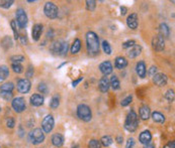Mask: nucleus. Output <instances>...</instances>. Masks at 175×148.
I'll list each match as a JSON object with an SVG mask.
<instances>
[{"instance_id": "obj_32", "label": "nucleus", "mask_w": 175, "mask_h": 148, "mask_svg": "<svg viewBox=\"0 0 175 148\" xmlns=\"http://www.w3.org/2000/svg\"><path fill=\"white\" fill-rule=\"evenodd\" d=\"M102 48H103V51L106 55H112V47H110L109 43L106 40L102 41Z\"/></svg>"}, {"instance_id": "obj_50", "label": "nucleus", "mask_w": 175, "mask_h": 148, "mask_svg": "<svg viewBox=\"0 0 175 148\" xmlns=\"http://www.w3.org/2000/svg\"><path fill=\"white\" fill-rule=\"evenodd\" d=\"M20 39H21L22 44H25V43H26V37H25L24 35H22V36L20 37Z\"/></svg>"}, {"instance_id": "obj_11", "label": "nucleus", "mask_w": 175, "mask_h": 148, "mask_svg": "<svg viewBox=\"0 0 175 148\" xmlns=\"http://www.w3.org/2000/svg\"><path fill=\"white\" fill-rule=\"evenodd\" d=\"M152 45H153L154 49L157 51H161L165 47V41L164 39L161 35H156L153 40H152Z\"/></svg>"}, {"instance_id": "obj_49", "label": "nucleus", "mask_w": 175, "mask_h": 148, "mask_svg": "<svg viewBox=\"0 0 175 148\" xmlns=\"http://www.w3.org/2000/svg\"><path fill=\"white\" fill-rule=\"evenodd\" d=\"M144 148H155V145H153V144H151V143H148V144H146Z\"/></svg>"}, {"instance_id": "obj_31", "label": "nucleus", "mask_w": 175, "mask_h": 148, "mask_svg": "<svg viewBox=\"0 0 175 148\" xmlns=\"http://www.w3.org/2000/svg\"><path fill=\"white\" fill-rule=\"evenodd\" d=\"M59 105H60V98L58 96H54L52 98L51 103H50L51 108L52 109H57L59 107Z\"/></svg>"}, {"instance_id": "obj_16", "label": "nucleus", "mask_w": 175, "mask_h": 148, "mask_svg": "<svg viewBox=\"0 0 175 148\" xmlns=\"http://www.w3.org/2000/svg\"><path fill=\"white\" fill-rule=\"evenodd\" d=\"M136 71L137 74L139 75V77L141 78H145L146 77V64L144 63V60H140L136 66Z\"/></svg>"}, {"instance_id": "obj_20", "label": "nucleus", "mask_w": 175, "mask_h": 148, "mask_svg": "<svg viewBox=\"0 0 175 148\" xmlns=\"http://www.w3.org/2000/svg\"><path fill=\"white\" fill-rule=\"evenodd\" d=\"M141 52H142V47L138 44H135L134 47H132L130 51H128V56H129V58L134 59L136 56H138Z\"/></svg>"}, {"instance_id": "obj_52", "label": "nucleus", "mask_w": 175, "mask_h": 148, "mask_svg": "<svg viewBox=\"0 0 175 148\" xmlns=\"http://www.w3.org/2000/svg\"><path fill=\"white\" fill-rule=\"evenodd\" d=\"M120 11H121V14H123V15H125V11H127V8H125V7H121V8H120Z\"/></svg>"}, {"instance_id": "obj_26", "label": "nucleus", "mask_w": 175, "mask_h": 148, "mask_svg": "<svg viewBox=\"0 0 175 148\" xmlns=\"http://www.w3.org/2000/svg\"><path fill=\"white\" fill-rule=\"evenodd\" d=\"M14 89V85L12 83H5V84H2L0 86V91L1 92H5V93H11Z\"/></svg>"}, {"instance_id": "obj_44", "label": "nucleus", "mask_w": 175, "mask_h": 148, "mask_svg": "<svg viewBox=\"0 0 175 148\" xmlns=\"http://www.w3.org/2000/svg\"><path fill=\"white\" fill-rule=\"evenodd\" d=\"M135 145V140L134 138H129L128 142H127V145H125V148H133Z\"/></svg>"}, {"instance_id": "obj_25", "label": "nucleus", "mask_w": 175, "mask_h": 148, "mask_svg": "<svg viewBox=\"0 0 175 148\" xmlns=\"http://www.w3.org/2000/svg\"><path fill=\"white\" fill-rule=\"evenodd\" d=\"M80 48H81V41L79 39H76L71 47V52L73 55L77 54V52H79V51H80Z\"/></svg>"}, {"instance_id": "obj_54", "label": "nucleus", "mask_w": 175, "mask_h": 148, "mask_svg": "<svg viewBox=\"0 0 175 148\" xmlns=\"http://www.w3.org/2000/svg\"><path fill=\"white\" fill-rule=\"evenodd\" d=\"M0 110H1V108H0Z\"/></svg>"}, {"instance_id": "obj_28", "label": "nucleus", "mask_w": 175, "mask_h": 148, "mask_svg": "<svg viewBox=\"0 0 175 148\" xmlns=\"http://www.w3.org/2000/svg\"><path fill=\"white\" fill-rule=\"evenodd\" d=\"M9 75V70L6 66H1L0 67V82L4 81V80L8 77Z\"/></svg>"}, {"instance_id": "obj_33", "label": "nucleus", "mask_w": 175, "mask_h": 148, "mask_svg": "<svg viewBox=\"0 0 175 148\" xmlns=\"http://www.w3.org/2000/svg\"><path fill=\"white\" fill-rule=\"evenodd\" d=\"M88 148H101L100 141H98V140H96V139L90 140L89 143H88Z\"/></svg>"}, {"instance_id": "obj_37", "label": "nucleus", "mask_w": 175, "mask_h": 148, "mask_svg": "<svg viewBox=\"0 0 175 148\" xmlns=\"http://www.w3.org/2000/svg\"><path fill=\"white\" fill-rule=\"evenodd\" d=\"M165 97L169 102H173L174 101V91L173 90H168L166 92Z\"/></svg>"}, {"instance_id": "obj_3", "label": "nucleus", "mask_w": 175, "mask_h": 148, "mask_svg": "<svg viewBox=\"0 0 175 148\" xmlns=\"http://www.w3.org/2000/svg\"><path fill=\"white\" fill-rule=\"evenodd\" d=\"M77 116L85 122H89L92 118V113L88 106L81 104L77 107Z\"/></svg>"}, {"instance_id": "obj_35", "label": "nucleus", "mask_w": 175, "mask_h": 148, "mask_svg": "<svg viewBox=\"0 0 175 148\" xmlns=\"http://www.w3.org/2000/svg\"><path fill=\"white\" fill-rule=\"evenodd\" d=\"M13 4L12 0H1L0 1V7H3V8H9V7Z\"/></svg>"}, {"instance_id": "obj_51", "label": "nucleus", "mask_w": 175, "mask_h": 148, "mask_svg": "<svg viewBox=\"0 0 175 148\" xmlns=\"http://www.w3.org/2000/svg\"><path fill=\"white\" fill-rule=\"evenodd\" d=\"M116 141H117V143H121V142H123V137H121V136H117Z\"/></svg>"}, {"instance_id": "obj_48", "label": "nucleus", "mask_w": 175, "mask_h": 148, "mask_svg": "<svg viewBox=\"0 0 175 148\" xmlns=\"http://www.w3.org/2000/svg\"><path fill=\"white\" fill-rule=\"evenodd\" d=\"M174 147H175V142L172 141V142H169L164 148H174Z\"/></svg>"}, {"instance_id": "obj_1", "label": "nucleus", "mask_w": 175, "mask_h": 148, "mask_svg": "<svg viewBox=\"0 0 175 148\" xmlns=\"http://www.w3.org/2000/svg\"><path fill=\"white\" fill-rule=\"evenodd\" d=\"M86 43H87V51L89 55L95 56L99 52V39L97 35L93 31H88L86 33Z\"/></svg>"}, {"instance_id": "obj_42", "label": "nucleus", "mask_w": 175, "mask_h": 148, "mask_svg": "<svg viewBox=\"0 0 175 148\" xmlns=\"http://www.w3.org/2000/svg\"><path fill=\"white\" fill-rule=\"evenodd\" d=\"M16 22H15V20H12L11 21V27H12V30H13V32H14V35H15V39H18V33H17V30H16Z\"/></svg>"}, {"instance_id": "obj_47", "label": "nucleus", "mask_w": 175, "mask_h": 148, "mask_svg": "<svg viewBox=\"0 0 175 148\" xmlns=\"http://www.w3.org/2000/svg\"><path fill=\"white\" fill-rule=\"evenodd\" d=\"M82 80H83V78L80 77L78 80H76V81H74L73 83H72V86H73V87H76V86H77V84H79V83H80V82L82 81Z\"/></svg>"}, {"instance_id": "obj_39", "label": "nucleus", "mask_w": 175, "mask_h": 148, "mask_svg": "<svg viewBox=\"0 0 175 148\" xmlns=\"http://www.w3.org/2000/svg\"><path fill=\"white\" fill-rule=\"evenodd\" d=\"M132 100H133V97L132 96H128L127 98H125L123 101H121V106H124V107H125V106L130 105L132 103Z\"/></svg>"}, {"instance_id": "obj_21", "label": "nucleus", "mask_w": 175, "mask_h": 148, "mask_svg": "<svg viewBox=\"0 0 175 148\" xmlns=\"http://www.w3.org/2000/svg\"><path fill=\"white\" fill-rule=\"evenodd\" d=\"M127 66H128V60L125 58H123V56H117V58L116 59L115 67L116 68V69H119V70L125 69Z\"/></svg>"}, {"instance_id": "obj_5", "label": "nucleus", "mask_w": 175, "mask_h": 148, "mask_svg": "<svg viewBox=\"0 0 175 148\" xmlns=\"http://www.w3.org/2000/svg\"><path fill=\"white\" fill-rule=\"evenodd\" d=\"M44 12L46 14V16L53 19V18H56L58 16L59 9L56 6V4H54L53 2H47L44 7Z\"/></svg>"}, {"instance_id": "obj_38", "label": "nucleus", "mask_w": 175, "mask_h": 148, "mask_svg": "<svg viewBox=\"0 0 175 148\" xmlns=\"http://www.w3.org/2000/svg\"><path fill=\"white\" fill-rule=\"evenodd\" d=\"M95 6H96V2L95 1H93V0H87L86 1V7H87V9L88 10H94V8H95Z\"/></svg>"}, {"instance_id": "obj_4", "label": "nucleus", "mask_w": 175, "mask_h": 148, "mask_svg": "<svg viewBox=\"0 0 175 148\" xmlns=\"http://www.w3.org/2000/svg\"><path fill=\"white\" fill-rule=\"evenodd\" d=\"M29 140L30 142L35 145L42 143L45 140V133L44 131L40 128H36L29 133Z\"/></svg>"}, {"instance_id": "obj_45", "label": "nucleus", "mask_w": 175, "mask_h": 148, "mask_svg": "<svg viewBox=\"0 0 175 148\" xmlns=\"http://www.w3.org/2000/svg\"><path fill=\"white\" fill-rule=\"evenodd\" d=\"M14 125H15V121H14V119L9 118L8 120H7V127L13 128V127H14Z\"/></svg>"}, {"instance_id": "obj_40", "label": "nucleus", "mask_w": 175, "mask_h": 148, "mask_svg": "<svg viewBox=\"0 0 175 148\" xmlns=\"http://www.w3.org/2000/svg\"><path fill=\"white\" fill-rule=\"evenodd\" d=\"M135 44H136L135 40H128V41H125V43H123V48H129V47H134Z\"/></svg>"}, {"instance_id": "obj_36", "label": "nucleus", "mask_w": 175, "mask_h": 148, "mask_svg": "<svg viewBox=\"0 0 175 148\" xmlns=\"http://www.w3.org/2000/svg\"><path fill=\"white\" fill-rule=\"evenodd\" d=\"M11 60H12V64H20L21 62L24 60V56H11Z\"/></svg>"}, {"instance_id": "obj_18", "label": "nucleus", "mask_w": 175, "mask_h": 148, "mask_svg": "<svg viewBox=\"0 0 175 148\" xmlns=\"http://www.w3.org/2000/svg\"><path fill=\"white\" fill-rule=\"evenodd\" d=\"M140 142L144 144V145H146V144L150 143L151 140H152V135L150 133V131H144L142 133L140 134Z\"/></svg>"}, {"instance_id": "obj_2", "label": "nucleus", "mask_w": 175, "mask_h": 148, "mask_svg": "<svg viewBox=\"0 0 175 148\" xmlns=\"http://www.w3.org/2000/svg\"><path fill=\"white\" fill-rule=\"evenodd\" d=\"M138 116H137L136 112L134 110L129 113V115L127 116V119H125V128L127 129L128 131L130 132H134L137 130L138 128Z\"/></svg>"}, {"instance_id": "obj_30", "label": "nucleus", "mask_w": 175, "mask_h": 148, "mask_svg": "<svg viewBox=\"0 0 175 148\" xmlns=\"http://www.w3.org/2000/svg\"><path fill=\"white\" fill-rule=\"evenodd\" d=\"M100 143H101L104 147H108L109 145H112V138L110 137V136H108V135L103 136V137H102L101 140H100Z\"/></svg>"}, {"instance_id": "obj_15", "label": "nucleus", "mask_w": 175, "mask_h": 148, "mask_svg": "<svg viewBox=\"0 0 175 148\" xmlns=\"http://www.w3.org/2000/svg\"><path fill=\"white\" fill-rule=\"evenodd\" d=\"M30 104L35 106V107H40L44 104V97L39 94H33L30 97Z\"/></svg>"}, {"instance_id": "obj_41", "label": "nucleus", "mask_w": 175, "mask_h": 148, "mask_svg": "<svg viewBox=\"0 0 175 148\" xmlns=\"http://www.w3.org/2000/svg\"><path fill=\"white\" fill-rule=\"evenodd\" d=\"M37 90L40 91L41 93H47L48 92V88H47V85L44 84V83H41L37 87Z\"/></svg>"}, {"instance_id": "obj_24", "label": "nucleus", "mask_w": 175, "mask_h": 148, "mask_svg": "<svg viewBox=\"0 0 175 148\" xmlns=\"http://www.w3.org/2000/svg\"><path fill=\"white\" fill-rule=\"evenodd\" d=\"M152 119L156 123H164L165 122V116L160 112H154L152 113Z\"/></svg>"}, {"instance_id": "obj_34", "label": "nucleus", "mask_w": 175, "mask_h": 148, "mask_svg": "<svg viewBox=\"0 0 175 148\" xmlns=\"http://www.w3.org/2000/svg\"><path fill=\"white\" fill-rule=\"evenodd\" d=\"M11 68H12L14 73H16V74H20V73H22V71H24V68H22L20 64H12Z\"/></svg>"}, {"instance_id": "obj_53", "label": "nucleus", "mask_w": 175, "mask_h": 148, "mask_svg": "<svg viewBox=\"0 0 175 148\" xmlns=\"http://www.w3.org/2000/svg\"><path fill=\"white\" fill-rule=\"evenodd\" d=\"M73 148H79V146H78V145H75V146H74Z\"/></svg>"}, {"instance_id": "obj_14", "label": "nucleus", "mask_w": 175, "mask_h": 148, "mask_svg": "<svg viewBox=\"0 0 175 148\" xmlns=\"http://www.w3.org/2000/svg\"><path fill=\"white\" fill-rule=\"evenodd\" d=\"M154 83L159 87H163L167 84V77L164 74H156L154 76Z\"/></svg>"}, {"instance_id": "obj_17", "label": "nucleus", "mask_w": 175, "mask_h": 148, "mask_svg": "<svg viewBox=\"0 0 175 148\" xmlns=\"http://www.w3.org/2000/svg\"><path fill=\"white\" fill-rule=\"evenodd\" d=\"M43 32V25L42 24H36L33 28V39L37 41Z\"/></svg>"}, {"instance_id": "obj_13", "label": "nucleus", "mask_w": 175, "mask_h": 148, "mask_svg": "<svg viewBox=\"0 0 175 148\" xmlns=\"http://www.w3.org/2000/svg\"><path fill=\"white\" fill-rule=\"evenodd\" d=\"M127 24L130 28L136 29L138 27V15L136 13L129 15V17L127 18Z\"/></svg>"}, {"instance_id": "obj_23", "label": "nucleus", "mask_w": 175, "mask_h": 148, "mask_svg": "<svg viewBox=\"0 0 175 148\" xmlns=\"http://www.w3.org/2000/svg\"><path fill=\"white\" fill-rule=\"evenodd\" d=\"M150 115H151V112L148 106H142V107L140 108V117L143 120H148L150 118Z\"/></svg>"}, {"instance_id": "obj_12", "label": "nucleus", "mask_w": 175, "mask_h": 148, "mask_svg": "<svg viewBox=\"0 0 175 148\" xmlns=\"http://www.w3.org/2000/svg\"><path fill=\"white\" fill-rule=\"evenodd\" d=\"M99 70L104 76H108L112 73V64L109 60H106V62H103L102 64H100Z\"/></svg>"}, {"instance_id": "obj_19", "label": "nucleus", "mask_w": 175, "mask_h": 148, "mask_svg": "<svg viewBox=\"0 0 175 148\" xmlns=\"http://www.w3.org/2000/svg\"><path fill=\"white\" fill-rule=\"evenodd\" d=\"M109 81L107 77H102L99 81V90L101 93H106L109 89Z\"/></svg>"}, {"instance_id": "obj_27", "label": "nucleus", "mask_w": 175, "mask_h": 148, "mask_svg": "<svg viewBox=\"0 0 175 148\" xmlns=\"http://www.w3.org/2000/svg\"><path fill=\"white\" fill-rule=\"evenodd\" d=\"M109 86L112 87L113 90H119L120 88V81L116 76H112V79H110V81H109Z\"/></svg>"}, {"instance_id": "obj_8", "label": "nucleus", "mask_w": 175, "mask_h": 148, "mask_svg": "<svg viewBox=\"0 0 175 148\" xmlns=\"http://www.w3.org/2000/svg\"><path fill=\"white\" fill-rule=\"evenodd\" d=\"M16 22L20 28H24L28 24V16H26L25 11L22 8L16 10Z\"/></svg>"}, {"instance_id": "obj_43", "label": "nucleus", "mask_w": 175, "mask_h": 148, "mask_svg": "<svg viewBox=\"0 0 175 148\" xmlns=\"http://www.w3.org/2000/svg\"><path fill=\"white\" fill-rule=\"evenodd\" d=\"M1 97L4 99L5 101H9L11 98H12V93H5V92H2L1 93Z\"/></svg>"}, {"instance_id": "obj_10", "label": "nucleus", "mask_w": 175, "mask_h": 148, "mask_svg": "<svg viewBox=\"0 0 175 148\" xmlns=\"http://www.w3.org/2000/svg\"><path fill=\"white\" fill-rule=\"evenodd\" d=\"M17 90L21 94H26L30 90V82L28 79H20L17 82Z\"/></svg>"}, {"instance_id": "obj_7", "label": "nucleus", "mask_w": 175, "mask_h": 148, "mask_svg": "<svg viewBox=\"0 0 175 148\" xmlns=\"http://www.w3.org/2000/svg\"><path fill=\"white\" fill-rule=\"evenodd\" d=\"M54 125H55V121L53 116L47 115L44 118L43 122H42V128H43V131L45 133H50L53 130V128H54Z\"/></svg>"}, {"instance_id": "obj_46", "label": "nucleus", "mask_w": 175, "mask_h": 148, "mask_svg": "<svg viewBox=\"0 0 175 148\" xmlns=\"http://www.w3.org/2000/svg\"><path fill=\"white\" fill-rule=\"evenodd\" d=\"M149 73H150V75L152 76V77H154V76L157 74V68H156V67H151Z\"/></svg>"}, {"instance_id": "obj_22", "label": "nucleus", "mask_w": 175, "mask_h": 148, "mask_svg": "<svg viewBox=\"0 0 175 148\" xmlns=\"http://www.w3.org/2000/svg\"><path fill=\"white\" fill-rule=\"evenodd\" d=\"M52 143H53V145H55L57 147L62 146L63 143H64V137L59 133L54 134L52 137Z\"/></svg>"}, {"instance_id": "obj_9", "label": "nucleus", "mask_w": 175, "mask_h": 148, "mask_svg": "<svg viewBox=\"0 0 175 148\" xmlns=\"http://www.w3.org/2000/svg\"><path fill=\"white\" fill-rule=\"evenodd\" d=\"M12 108L14 109L15 112L21 113L25 110V102L24 99L21 97L14 98L12 100Z\"/></svg>"}, {"instance_id": "obj_29", "label": "nucleus", "mask_w": 175, "mask_h": 148, "mask_svg": "<svg viewBox=\"0 0 175 148\" xmlns=\"http://www.w3.org/2000/svg\"><path fill=\"white\" fill-rule=\"evenodd\" d=\"M160 32H161V36L164 39V37H168L169 36V33H170V30L169 27L167 26V24L165 23H162L160 24Z\"/></svg>"}, {"instance_id": "obj_6", "label": "nucleus", "mask_w": 175, "mask_h": 148, "mask_svg": "<svg viewBox=\"0 0 175 148\" xmlns=\"http://www.w3.org/2000/svg\"><path fill=\"white\" fill-rule=\"evenodd\" d=\"M51 49L57 55L65 56L68 51V43L65 41H56L52 44Z\"/></svg>"}]
</instances>
